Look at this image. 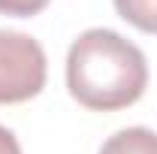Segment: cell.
<instances>
[{"instance_id": "cell-3", "label": "cell", "mask_w": 157, "mask_h": 154, "mask_svg": "<svg viewBox=\"0 0 157 154\" xmlns=\"http://www.w3.org/2000/svg\"><path fill=\"white\" fill-rule=\"evenodd\" d=\"M100 154H157V133L148 127H127L103 142Z\"/></svg>"}, {"instance_id": "cell-4", "label": "cell", "mask_w": 157, "mask_h": 154, "mask_svg": "<svg viewBox=\"0 0 157 154\" xmlns=\"http://www.w3.org/2000/svg\"><path fill=\"white\" fill-rule=\"evenodd\" d=\"M115 9L142 33H157V0H115Z\"/></svg>"}, {"instance_id": "cell-2", "label": "cell", "mask_w": 157, "mask_h": 154, "mask_svg": "<svg viewBox=\"0 0 157 154\" xmlns=\"http://www.w3.org/2000/svg\"><path fill=\"white\" fill-rule=\"evenodd\" d=\"M45 52L30 33L0 30V106L27 103L45 88Z\"/></svg>"}, {"instance_id": "cell-1", "label": "cell", "mask_w": 157, "mask_h": 154, "mask_svg": "<svg viewBox=\"0 0 157 154\" xmlns=\"http://www.w3.org/2000/svg\"><path fill=\"white\" fill-rule=\"evenodd\" d=\"M148 85L142 48L109 27H91L70 45L67 88L91 112H118L133 106Z\"/></svg>"}, {"instance_id": "cell-5", "label": "cell", "mask_w": 157, "mask_h": 154, "mask_svg": "<svg viewBox=\"0 0 157 154\" xmlns=\"http://www.w3.org/2000/svg\"><path fill=\"white\" fill-rule=\"evenodd\" d=\"M52 0H0V15H12V18H30L39 15Z\"/></svg>"}, {"instance_id": "cell-6", "label": "cell", "mask_w": 157, "mask_h": 154, "mask_svg": "<svg viewBox=\"0 0 157 154\" xmlns=\"http://www.w3.org/2000/svg\"><path fill=\"white\" fill-rule=\"evenodd\" d=\"M0 154H21V145L15 139V133L6 130L3 124H0Z\"/></svg>"}]
</instances>
